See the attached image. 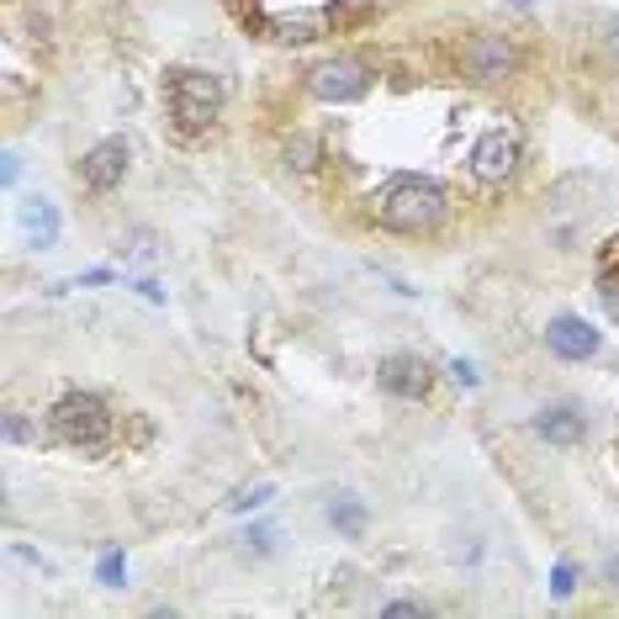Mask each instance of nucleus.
Segmentation results:
<instances>
[{"label": "nucleus", "mask_w": 619, "mask_h": 619, "mask_svg": "<svg viewBox=\"0 0 619 619\" xmlns=\"http://www.w3.org/2000/svg\"><path fill=\"white\" fill-rule=\"evenodd\" d=\"M444 206H450V196L429 176H397L371 196L376 223L392 234H435L444 223Z\"/></svg>", "instance_id": "obj_1"}, {"label": "nucleus", "mask_w": 619, "mask_h": 619, "mask_svg": "<svg viewBox=\"0 0 619 619\" xmlns=\"http://www.w3.org/2000/svg\"><path fill=\"white\" fill-rule=\"evenodd\" d=\"M165 95H170V122H176V133H185V138L206 133L212 122L223 117V101H228L223 80L206 75V69H170Z\"/></svg>", "instance_id": "obj_2"}, {"label": "nucleus", "mask_w": 619, "mask_h": 619, "mask_svg": "<svg viewBox=\"0 0 619 619\" xmlns=\"http://www.w3.org/2000/svg\"><path fill=\"white\" fill-rule=\"evenodd\" d=\"M48 424H54V435L64 444H80V450H95L112 435V413H106V403L95 392H64L54 413H48Z\"/></svg>", "instance_id": "obj_3"}, {"label": "nucleus", "mask_w": 619, "mask_h": 619, "mask_svg": "<svg viewBox=\"0 0 619 619\" xmlns=\"http://www.w3.org/2000/svg\"><path fill=\"white\" fill-rule=\"evenodd\" d=\"M371 90V69L360 59H324L307 69V95H318L324 106H350Z\"/></svg>", "instance_id": "obj_4"}, {"label": "nucleus", "mask_w": 619, "mask_h": 619, "mask_svg": "<svg viewBox=\"0 0 619 619\" xmlns=\"http://www.w3.org/2000/svg\"><path fill=\"white\" fill-rule=\"evenodd\" d=\"M472 180L476 185H503V180L519 170V133L514 127H487L472 144Z\"/></svg>", "instance_id": "obj_5"}, {"label": "nucleus", "mask_w": 619, "mask_h": 619, "mask_svg": "<svg viewBox=\"0 0 619 619\" xmlns=\"http://www.w3.org/2000/svg\"><path fill=\"white\" fill-rule=\"evenodd\" d=\"M461 69H466V80H476V86L508 80L514 75V43L503 32H472L461 43Z\"/></svg>", "instance_id": "obj_6"}, {"label": "nucleus", "mask_w": 619, "mask_h": 619, "mask_svg": "<svg viewBox=\"0 0 619 619\" xmlns=\"http://www.w3.org/2000/svg\"><path fill=\"white\" fill-rule=\"evenodd\" d=\"M429 382H435V371L418 354H386L382 365H376V386H382L386 397H403V403H418L429 392Z\"/></svg>", "instance_id": "obj_7"}, {"label": "nucleus", "mask_w": 619, "mask_h": 619, "mask_svg": "<svg viewBox=\"0 0 619 619\" xmlns=\"http://www.w3.org/2000/svg\"><path fill=\"white\" fill-rule=\"evenodd\" d=\"M604 345V334L588 324V318H572V313H561L545 324V350L561 354V360H593Z\"/></svg>", "instance_id": "obj_8"}, {"label": "nucleus", "mask_w": 619, "mask_h": 619, "mask_svg": "<svg viewBox=\"0 0 619 619\" xmlns=\"http://www.w3.org/2000/svg\"><path fill=\"white\" fill-rule=\"evenodd\" d=\"M122 176H127V144L122 138H106V144H95L80 159V180L90 191H117Z\"/></svg>", "instance_id": "obj_9"}, {"label": "nucleus", "mask_w": 619, "mask_h": 619, "mask_svg": "<svg viewBox=\"0 0 619 619\" xmlns=\"http://www.w3.org/2000/svg\"><path fill=\"white\" fill-rule=\"evenodd\" d=\"M328 27V16H318V11H275V16H266L260 22V32H266L270 43H281V48H302V43H318Z\"/></svg>", "instance_id": "obj_10"}, {"label": "nucleus", "mask_w": 619, "mask_h": 619, "mask_svg": "<svg viewBox=\"0 0 619 619\" xmlns=\"http://www.w3.org/2000/svg\"><path fill=\"white\" fill-rule=\"evenodd\" d=\"M534 435L545 444H577L583 435H588V413L583 408H572V403H551V408H540L534 413Z\"/></svg>", "instance_id": "obj_11"}, {"label": "nucleus", "mask_w": 619, "mask_h": 619, "mask_svg": "<svg viewBox=\"0 0 619 619\" xmlns=\"http://www.w3.org/2000/svg\"><path fill=\"white\" fill-rule=\"evenodd\" d=\"M22 228H27L32 249H54V244H59V228H64L59 206L48 202V196H27V202H22Z\"/></svg>", "instance_id": "obj_12"}, {"label": "nucleus", "mask_w": 619, "mask_h": 619, "mask_svg": "<svg viewBox=\"0 0 619 619\" xmlns=\"http://www.w3.org/2000/svg\"><path fill=\"white\" fill-rule=\"evenodd\" d=\"M328 525H334V534H345V540H360L365 525H371V508H365V498H354V493H339V498H328Z\"/></svg>", "instance_id": "obj_13"}, {"label": "nucleus", "mask_w": 619, "mask_h": 619, "mask_svg": "<svg viewBox=\"0 0 619 619\" xmlns=\"http://www.w3.org/2000/svg\"><path fill=\"white\" fill-rule=\"evenodd\" d=\"M376 11H386V0H334V5H328V27L350 32V27H360V22H371Z\"/></svg>", "instance_id": "obj_14"}, {"label": "nucleus", "mask_w": 619, "mask_h": 619, "mask_svg": "<svg viewBox=\"0 0 619 619\" xmlns=\"http://www.w3.org/2000/svg\"><path fill=\"white\" fill-rule=\"evenodd\" d=\"M270 498H275V487H270V482H255V487H238L234 498H228V508H234V514H255V508H266Z\"/></svg>", "instance_id": "obj_15"}, {"label": "nucleus", "mask_w": 619, "mask_h": 619, "mask_svg": "<svg viewBox=\"0 0 619 619\" xmlns=\"http://www.w3.org/2000/svg\"><path fill=\"white\" fill-rule=\"evenodd\" d=\"M238 551H244V556H270V551H275V530H270V525H249V530L238 534Z\"/></svg>", "instance_id": "obj_16"}, {"label": "nucleus", "mask_w": 619, "mask_h": 619, "mask_svg": "<svg viewBox=\"0 0 619 619\" xmlns=\"http://www.w3.org/2000/svg\"><path fill=\"white\" fill-rule=\"evenodd\" d=\"M95 583H101V588H122V583H127V556H122V551H106V556L95 561Z\"/></svg>", "instance_id": "obj_17"}, {"label": "nucleus", "mask_w": 619, "mask_h": 619, "mask_svg": "<svg viewBox=\"0 0 619 619\" xmlns=\"http://www.w3.org/2000/svg\"><path fill=\"white\" fill-rule=\"evenodd\" d=\"M286 165L292 170H318V144L313 138H292L286 144Z\"/></svg>", "instance_id": "obj_18"}, {"label": "nucleus", "mask_w": 619, "mask_h": 619, "mask_svg": "<svg viewBox=\"0 0 619 619\" xmlns=\"http://www.w3.org/2000/svg\"><path fill=\"white\" fill-rule=\"evenodd\" d=\"M551 593H556V598H572V593H577V566H572V561H556V572H551Z\"/></svg>", "instance_id": "obj_19"}, {"label": "nucleus", "mask_w": 619, "mask_h": 619, "mask_svg": "<svg viewBox=\"0 0 619 619\" xmlns=\"http://www.w3.org/2000/svg\"><path fill=\"white\" fill-rule=\"evenodd\" d=\"M429 615V604L424 598H397V604H386L382 619H424Z\"/></svg>", "instance_id": "obj_20"}, {"label": "nucleus", "mask_w": 619, "mask_h": 619, "mask_svg": "<svg viewBox=\"0 0 619 619\" xmlns=\"http://www.w3.org/2000/svg\"><path fill=\"white\" fill-rule=\"evenodd\" d=\"M223 5H234V16H238V22H244V27H260V22H266V16L255 11L260 0H223Z\"/></svg>", "instance_id": "obj_21"}, {"label": "nucleus", "mask_w": 619, "mask_h": 619, "mask_svg": "<svg viewBox=\"0 0 619 619\" xmlns=\"http://www.w3.org/2000/svg\"><path fill=\"white\" fill-rule=\"evenodd\" d=\"M444 371H450V376H455L461 386H476V382H482V376H476V365H472V360H461V354H455V360H450Z\"/></svg>", "instance_id": "obj_22"}, {"label": "nucleus", "mask_w": 619, "mask_h": 619, "mask_svg": "<svg viewBox=\"0 0 619 619\" xmlns=\"http://www.w3.org/2000/svg\"><path fill=\"white\" fill-rule=\"evenodd\" d=\"M16 176H22V154H5V165H0V180H5V185H16Z\"/></svg>", "instance_id": "obj_23"}, {"label": "nucleus", "mask_w": 619, "mask_h": 619, "mask_svg": "<svg viewBox=\"0 0 619 619\" xmlns=\"http://www.w3.org/2000/svg\"><path fill=\"white\" fill-rule=\"evenodd\" d=\"M32 429H27V418H16V413H11V418H5V440H27Z\"/></svg>", "instance_id": "obj_24"}, {"label": "nucleus", "mask_w": 619, "mask_h": 619, "mask_svg": "<svg viewBox=\"0 0 619 619\" xmlns=\"http://www.w3.org/2000/svg\"><path fill=\"white\" fill-rule=\"evenodd\" d=\"M106 281H112V270H86L75 286H106Z\"/></svg>", "instance_id": "obj_25"}, {"label": "nucleus", "mask_w": 619, "mask_h": 619, "mask_svg": "<svg viewBox=\"0 0 619 619\" xmlns=\"http://www.w3.org/2000/svg\"><path fill=\"white\" fill-rule=\"evenodd\" d=\"M604 583H609V588H619V551L604 561Z\"/></svg>", "instance_id": "obj_26"}, {"label": "nucleus", "mask_w": 619, "mask_h": 619, "mask_svg": "<svg viewBox=\"0 0 619 619\" xmlns=\"http://www.w3.org/2000/svg\"><path fill=\"white\" fill-rule=\"evenodd\" d=\"M609 48H615V54H619V22H615V27H609Z\"/></svg>", "instance_id": "obj_27"}, {"label": "nucleus", "mask_w": 619, "mask_h": 619, "mask_svg": "<svg viewBox=\"0 0 619 619\" xmlns=\"http://www.w3.org/2000/svg\"><path fill=\"white\" fill-rule=\"evenodd\" d=\"M514 5H530V0H514Z\"/></svg>", "instance_id": "obj_28"}]
</instances>
